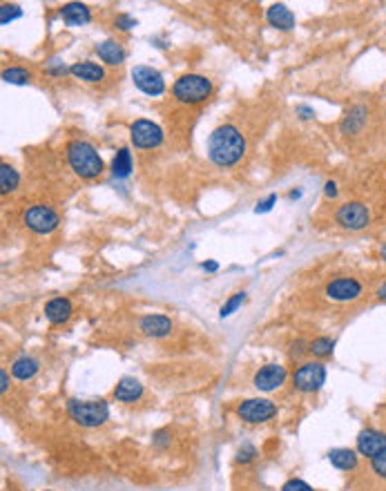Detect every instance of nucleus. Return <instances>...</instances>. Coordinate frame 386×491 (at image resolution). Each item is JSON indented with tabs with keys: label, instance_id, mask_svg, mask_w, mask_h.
Masks as SVG:
<instances>
[{
	"label": "nucleus",
	"instance_id": "423d86ee",
	"mask_svg": "<svg viewBox=\"0 0 386 491\" xmlns=\"http://www.w3.org/2000/svg\"><path fill=\"white\" fill-rule=\"evenodd\" d=\"M335 221L340 223L344 230L357 232V230H364L366 225L371 223V212L364 203L349 201V203L340 205V210L335 212Z\"/></svg>",
	"mask_w": 386,
	"mask_h": 491
},
{
	"label": "nucleus",
	"instance_id": "4468645a",
	"mask_svg": "<svg viewBox=\"0 0 386 491\" xmlns=\"http://www.w3.org/2000/svg\"><path fill=\"white\" fill-rule=\"evenodd\" d=\"M366 121H369V107L360 105V103L351 105L340 123V132L342 134H360L364 130Z\"/></svg>",
	"mask_w": 386,
	"mask_h": 491
},
{
	"label": "nucleus",
	"instance_id": "b1692460",
	"mask_svg": "<svg viewBox=\"0 0 386 491\" xmlns=\"http://www.w3.org/2000/svg\"><path fill=\"white\" fill-rule=\"evenodd\" d=\"M130 172H132V152L128 147H121L112 161V174L119 176V179H125V176H130Z\"/></svg>",
	"mask_w": 386,
	"mask_h": 491
},
{
	"label": "nucleus",
	"instance_id": "a878e982",
	"mask_svg": "<svg viewBox=\"0 0 386 491\" xmlns=\"http://www.w3.org/2000/svg\"><path fill=\"white\" fill-rule=\"evenodd\" d=\"M335 349V340L331 337H317L308 344V353H313L315 358H328Z\"/></svg>",
	"mask_w": 386,
	"mask_h": 491
},
{
	"label": "nucleus",
	"instance_id": "9d476101",
	"mask_svg": "<svg viewBox=\"0 0 386 491\" xmlns=\"http://www.w3.org/2000/svg\"><path fill=\"white\" fill-rule=\"evenodd\" d=\"M237 416H239L241 420L250 422V425H259V422L273 420V418L277 416V407H275L270 400L255 398V400L241 402L239 409H237Z\"/></svg>",
	"mask_w": 386,
	"mask_h": 491
},
{
	"label": "nucleus",
	"instance_id": "5701e85b",
	"mask_svg": "<svg viewBox=\"0 0 386 491\" xmlns=\"http://www.w3.org/2000/svg\"><path fill=\"white\" fill-rule=\"evenodd\" d=\"M38 369H41V364H38V360H34V358H18L14 364H12V373H14V378H18V380H32L36 373H38Z\"/></svg>",
	"mask_w": 386,
	"mask_h": 491
},
{
	"label": "nucleus",
	"instance_id": "6ab92c4d",
	"mask_svg": "<svg viewBox=\"0 0 386 491\" xmlns=\"http://www.w3.org/2000/svg\"><path fill=\"white\" fill-rule=\"evenodd\" d=\"M143 396V385L134 378H121L117 389H114V398L119 402H134Z\"/></svg>",
	"mask_w": 386,
	"mask_h": 491
},
{
	"label": "nucleus",
	"instance_id": "2eb2a0df",
	"mask_svg": "<svg viewBox=\"0 0 386 491\" xmlns=\"http://www.w3.org/2000/svg\"><path fill=\"white\" fill-rule=\"evenodd\" d=\"M61 18L67 25L79 27V25H88L92 21V14H90L88 5H83V3H67V5L61 7Z\"/></svg>",
	"mask_w": 386,
	"mask_h": 491
},
{
	"label": "nucleus",
	"instance_id": "9b49d317",
	"mask_svg": "<svg viewBox=\"0 0 386 491\" xmlns=\"http://www.w3.org/2000/svg\"><path fill=\"white\" fill-rule=\"evenodd\" d=\"M132 81H134V85H137L143 94H148V96H159V94L166 92V81H163V76L157 70L148 67V65L134 67V70H132Z\"/></svg>",
	"mask_w": 386,
	"mask_h": 491
},
{
	"label": "nucleus",
	"instance_id": "a211bd4d",
	"mask_svg": "<svg viewBox=\"0 0 386 491\" xmlns=\"http://www.w3.org/2000/svg\"><path fill=\"white\" fill-rule=\"evenodd\" d=\"M266 16H268V23L273 27H277V29H282V32H288V29L295 27V14L282 3L270 7Z\"/></svg>",
	"mask_w": 386,
	"mask_h": 491
},
{
	"label": "nucleus",
	"instance_id": "72a5a7b5",
	"mask_svg": "<svg viewBox=\"0 0 386 491\" xmlns=\"http://www.w3.org/2000/svg\"><path fill=\"white\" fill-rule=\"evenodd\" d=\"M253 456H255V449L250 445H246L244 449H239V463H250Z\"/></svg>",
	"mask_w": 386,
	"mask_h": 491
},
{
	"label": "nucleus",
	"instance_id": "393cba45",
	"mask_svg": "<svg viewBox=\"0 0 386 491\" xmlns=\"http://www.w3.org/2000/svg\"><path fill=\"white\" fill-rule=\"evenodd\" d=\"M18 183H21V176H18V172L12 168V165H7V163L0 165V192L3 194L14 192L18 188Z\"/></svg>",
	"mask_w": 386,
	"mask_h": 491
},
{
	"label": "nucleus",
	"instance_id": "37998d69",
	"mask_svg": "<svg viewBox=\"0 0 386 491\" xmlns=\"http://www.w3.org/2000/svg\"><path fill=\"white\" fill-rule=\"evenodd\" d=\"M299 196H302V192H299V190H293V192H291V199H299Z\"/></svg>",
	"mask_w": 386,
	"mask_h": 491
},
{
	"label": "nucleus",
	"instance_id": "f704fd0d",
	"mask_svg": "<svg viewBox=\"0 0 386 491\" xmlns=\"http://www.w3.org/2000/svg\"><path fill=\"white\" fill-rule=\"evenodd\" d=\"M337 183L335 181H326V185H324V194H326V199H335L337 196Z\"/></svg>",
	"mask_w": 386,
	"mask_h": 491
},
{
	"label": "nucleus",
	"instance_id": "cd10ccee",
	"mask_svg": "<svg viewBox=\"0 0 386 491\" xmlns=\"http://www.w3.org/2000/svg\"><path fill=\"white\" fill-rule=\"evenodd\" d=\"M244 299H246V293H235L233 297H230L228 302H226V306L221 308V313L219 315L221 317H228V315H233V313L241 306V304H244Z\"/></svg>",
	"mask_w": 386,
	"mask_h": 491
},
{
	"label": "nucleus",
	"instance_id": "58836bf2",
	"mask_svg": "<svg viewBox=\"0 0 386 491\" xmlns=\"http://www.w3.org/2000/svg\"><path fill=\"white\" fill-rule=\"evenodd\" d=\"M166 434H163V431H159V434L157 436H154V445H157V447H163V445H166Z\"/></svg>",
	"mask_w": 386,
	"mask_h": 491
},
{
	"label": "nucleus",
	"instance_id": "473e14b6",
	"mask_svg": "<svg viewBox=\"0 0 386 491\" xmlns=\"http://www.w3.org/2000/svg\"><path fill=\"white\" fill-rule=\"evenodd\" d=\"M275 203H277V194H268L264 201L257 203V212H268Z\"/></svg>",
	"mask_w": 386,
	"mask_h": 491
},
{
	"label": "nucleus",
	"instance_id": "f257e3e1",
	"mask_svg": "<svg viewBox=\"0 0 386 491\" xmlns=\"http://www.w3.org/2000/svg\"><path fill=\"white\" fill-rule=\"evenodd\" d=\"M246 154V139L235 125H221L208 139V156L219 168H233Z\"/></svg>",
	"mask_w": 386,
	"mask_h": 491
},
{
	"label": "nucleus",
	"instance_id": "c9c22d12",
	"mask_svg": "<svg viewBox=\"0 0 386 491\" xmlns=\"http://www.w3.org/2000/svg\"><path fill=\"white\" fill-rule=\"evenodd\" d=\"M297 114H299V119H313V116H315V112L311 110V107H306V105H299L297 107Z\"/></svg>",
	"mask_w": 386,
	"mask_h": 491
},
{
	"label": "nucleus",
	"instance_id": "aec40b11",
	"mask_svg": "<svg viewBox=\"0 0 386 491\" xmlns=\"http://www.w3.org/2000/svg\"><path fill=\"white\" fill-rule=\"evenodd\" d=\"M72 315V304L70 299H63V297H56L52 302H47L45 306V317L50 319L52 324H63L67 322Z\"/></svg>",
	"mask_w": 386,
	"mask_h": 491
},
{
	"label": "nucleus",
	"instance_id": "a19ab883",
	"mask_svg": "<svg viewBox=\"0 0 386 491\" xmlns=\"http://www.w3.org/2000/svg\"><path fill=\"white\" fill-rule=\"evenodd\" d=\"M204 268L210 270V272H215V270L219 268V263H217V261H208V263H204Z\"/></svg>",
	"mask_w": 386,
	"mask_h": 491
},
{
	"label": "nucleus",
	"instance_id": "ea45409f",
	"mask_svg": "<svg viewBox=\"0 0 386 491\" xmlns=\"http://www.w3.org/2000/svg\"><path fill=\"white\" fill-rule=\"evenodd\" d=\"M375 297H378L380 302H386V281H384L382 286L378 288V293H375Z\"/></svg>",
	"mask_w": 386,
	"mask_h": 491
},
{
	"label": "nucleus",
	"instance_id": "f8f14e48",
	"mask_svg": "<svg viewBox=\"0 0 386 491\" xmlns=\"http://www.w3.org/2000/svg\"><path fill=\"white\" fill-rule=\"evenodd\" d=\"M384 449H386V434H382L378 429L360 431V436H357V454L360 456L373 458Z\"/></svg>",
	"mask_w": 386,
	"mask_h": 491
},
{
	"label": "nucleus",
	"instance_id": "20e7f679",
	"mask_svg": "<svg viewBox=\"0 0 386 491\" xmlns=\"http://www.w3.org/2000/svg\"><path fill=\"white\" fill-rule=\"evenodd\" d=\"M67 411H70V418L81 427H101L110 418V407L105 400H72L67 405Z\"/></svg>",
	"mask_w": 386,
	"mask_h": 491
},
{
	"label": "nucleus",
	"instance_id": "f3484780",
	"mask_svg": "<svg viewBox=\"0 0 386 491\" xmlns=\"http://www.w3.org/2000/svg\"><path fill=\"white\" fill-rule=\"evenodd\" d=\"M70 74L76 76L79 81H85V83H99L103 81V67L99 63H92V61H83V63H74L70 67Z\"/></svg>",
	"mask_w": 386,
	"mask_h": 491
},
{
	"label": "nucleus",
	"instance_id": "c85d7f7f",
	"mask_svg": "<svg viewBox=\"0 0 386 491\" xmlns=\"http://www.w3.org/2000/svg\"><path fill=\"white\" fill-rule=\"evenodd\" d=\"M371 469H373V474H375V476H380V478L386 480V449L380 451L378 456H373V458H371Z\"/></svg>",
	"mask_w": 386,
	"mask_h": 491
},
{
	"label": "nucleus",
	"instance_id": "4c0bfd02",
	"mask_svg": "<svg viewBox=\"0 0 386 491\" xmlns=\"http://www.w3.org/2000/svg\"><path fill=\"white\" fill-rule=\"evenodd\" d=\"M7 389H9V378H7V371L3 369L0 371V391L7 393Z\"/></svg>",
	"mask_w": 386,
	"mask_h": 491
},
{
	"label": "nucleus",
	"instance_id": "412c9836",
	"mask_svg": "<svg viewBox=\"0 0 386 491\" xmlns=\"http://www.w3.org/2000/svg\"><path fill=\"white\" fill-rule=\"evenodd\" d=\"M96 54L103 63L108 65H121L125 61V49L117 41H103L96 45Z\"/></svg>",
	"mask_w": 386,
	"mask_h": 491
},
{
	"label": "nucleus",
	"instance_id": "7ed1b4c3",
	"mask_svg": "<svg viewBox=\"0 0 386 491\" xmlns=\"http://www.w3.org/2000/svg\"><path fill=\"white\" fill-rule=\"evenodd\" d=\"M210 94H212V81L201 74H186L172 85V96H175L179 103H188V105L204 103Z\"/></svg>",
	"mask_w": 386,
	"mask_h": 491
},
{
	"label": "nucleus",
	"instance_id": "0eeeda50",
	"mask_svg": "<svg viewBox=\"0 0 386 491\" xmlns=\"http://www.w3.org/2000/svg\"><path fill=\"white\" fill-rule=\"evenodd\" d=\"M326 382V367L322 362H306L302 364L293 376V385L297 391L302 393H313V391H320Z\"/></svg>",
	"mask_w": 386,
	"mask_h": 491
},
{
	"label": "nucleus",
	"instance_id": "ddd939ff",
	"mask_svg": "<svg viewBox=\"0 0 386 491\" xmlns=\"http://www.w3.org/2000/svg\"><path fill=\"white\" fill-rule=\"evenodd\" d=\"M284 382H286V369L279 367V364H268V367L259 369L255 373L253 385L259 391H275V389L282 387Z\"/></svg>",
	"mask_w": 386,
	"mask_h": 491
},
{
	"label": "nucleus",
	"instance_id": "c756f323",
	"mask_svg": "<svg viewBox=\"0 0 386 491\" xmlns=\"http://www.w3.org/2000/svg\"><path fill=\"white\" fill-rule=\"evenodd\" d=\"M0 14H3V16H0V23L7 25L9 21H14V18H18L23 12H21V7H18V5H3Z\"/></svg>",
	"mask_w": 386,
	"mask_h": 491
},
{
	"label": "nucleus",
	"instance_id": "4be33fe9",
	"mask_svg": "<svg viewBox=\"0 0 386 491\" xmlns=\"http://www.w3.org/2000/svg\"><path fill=\"white\" fill-rule=\"evenodd\" d=\"M328 460H331V465L342 469V471H353L357 467V451L353 449H333L331 454H328Z\"/></svg>",
	"mask_w": 386,
	"mask_h": 491
},
{
	"label": "nucleus",
	"instance_id": "1a4fd4ad",
	"mask_svg": "<svg viewBox=\"0 0 386 491\" xmlns=\"http://www.w3.org/2000/svg\"><path fill=\"white\" fill-rule=\"evenodd\" d=\"M326 297L333 302H355L362 297L364 284L355 277H337L326 284Z\"/></svg>",
	"mask_w": 386,
	"mask_h": 491
},
{
	"label": "nucleus",
	"instance_id": "39448f33",
	"mask_svg": "<svg viewBox=\"0 0 386 491\" xmlns=\"http://www.w3.org/2000/svg\"><path fill=\"white\" fill-rule=\"evenodd\" d=\"M23 221L27 223V228L36 234H50L59 228V214L56 210H52L50 205H32V208H27L25 214H23Z\"/></svg>",
	"mask_w": 386,
	"mask_h": 491
},
{
	"label": "nucleus",
	"instance_id": "79ce46f5",
	"mask_svg": "<svg viewBox=\"0 0 386 491\" xmlns=\"http://www.w3.org/2000/svg\"><path fill=\"white\" fill-rule=\"evenodd\" d=\"M380 254H382V259L386 261V243H382V248H380Z\"/></svg>",
	"mask_w": 386,
	"mask_h": 491
},
{
	"label": "nucleus",
	"instance_id": "2f4dec72",
	"mask_svg": "<svg viewBox=\"0 0 386 491\" xmlns=\"http://www.w3.org/2000/svg\"><path fill=\"white\" fill-rule=\"evenodd\" d=\"M114 25H117L121 32H130L132 27H137V21H134V18L128 16V14H119L117 21H114Z\"/></svg>",
	"mask_w": 386,
	"mask_h": 491
},
{
	"label": "nucleus",
	"instance_id": "dca6fc26",
	"mask_svg": "<svg viewBox=\"0 0 386 491\" xmlns=\"http://www.w3.org/2000/svg\"><path fill=\"white\" fill-rule=\"evenodd\" d=\"M141 331L148 337H166L172 331V322L166 315H148L141 319Z\"/></svg>",
	"mask_w": 386,
	"mask_h": 491
},
{
	"label": "nucleus",
	"instance_id": "e433bc0d",
	"mask_svg": "<svg viewBox=\"0 0 386 491\" xmlns=\"http://www.w3.org/2000/svg\"><path fill=\"white\" fill-rule=\"evenodd\" d=\"M302 346H306V344H304L302 340H299V342H295V344H293V349H291V355H293V358H299V355H302V353H304V351H308V349H302Z\"/></svg>",
	"mask_w": 386,
	"mask_h": 491
},
{
	"label": "nucleus",
	"instance_id": "f03ea898",
	"mask_svg": "<svg viewBox=\"0 0 386 491\" xmlns=\"http://www.w3.org/2000/svg\"><path fill=\"white\" fill-rule=\"evenodd\" d=\"M67 161H70L72 170L83 179H96L105 170L103 159L88 141H72L67 145Z\"/></svg>",
	"mask_w": 386,
	"mask_h": 491
},
{
	"label": "nucleus",
	"instance_id": "bb28decb",
	"mask_svg": "<svg viewBox=\"0 0 386 491\" xmlns=\"http://www.w3.org/2000/svg\"><path fill=\"white\" fill-rule=\"evenodd\" d=\"M3 81L12 85H25L32 81V72H27L25 67H9L3 72Z\"/></svg>",
	"mask_w": 386,
	"mask_h": 491
},
{
	"label": "nucleus",
	"instance_id": "7c9ffc66",
	"mask_svg": "<svg viewBox=\"0 0 386 491\" xmlns=\"http://www.w3.org/2000/svg\"><path fill=\"white\" fill-rule=\"evenodd\" d=\"M282 491H315V489L311 485H306L304 480L293 478V480H288V483L282 487Z\"/></svg>",
	"mask_w": 386,
	"mask_h": 491
},
{
	"label": "nucleus",
	"instance_id": "6e6552de",
	"mask_svg": "<svg viewBox=\"0 0 386 491\" xmlns=\"http://www.w3.org/2000/svg\"><path fill=\"white\" fill-rule=\"evenodd\" d=\"M130 139L141 150H150V147H159L163 143V130L148 119H139L130 125Z\"/></svg>",
	"mask_w": 386,
	"mask_h": 491
}]
</instances>
